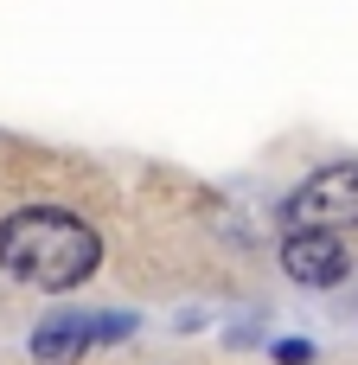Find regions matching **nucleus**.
Returning a JSON list of instances; mask_svg holds the SVG:
<instances>
[{"label": "nucleus", "mask_w": 358, "mask_h": 365, "mask_svg": "<svg viewBox=\"0 0 358 365\" xmlns=\"http://www.w3.org/2000/svg\"><path fill=\"white\" fill-rule=\"evenodd\" d=\"M102 269V231L64 205H19L0 218V276L64 295Z\"/></svg>", "instance_id": "obj_1"}, {"label": "nucleus", "mask_w": 358, "mask_h": 365, "mask_svg": "<svg viewBox=\"0 0 358 365\" xmlns=\"http://www.w3.org/2000/svg\"><path fill=\"white\" fill-rule=\"evenodd\" d=\"M282 225L288 231H358V160H333V167H314L288 199H282Z\"/></svg>", "instance_id": "obj_2"}, {"label": "nucleus", "mask_w": 358, "mask_h": 365, "mask_svg": "<svg viewBox=\"0 0 358 365\" xmlns=\"http://www.w3.org/2000/svg\"><path fill=\"white\" fill-rule=\"evenodd\" d=\"M135 334V314H83V308H58L32 327L26 353L38 365H70L83 359L90 346H109V340H128Z\"/></svg>", "instance_id": "obj_3"}, {"label": "nucleus", "mask_w": 358, "mask_h": 365, "mask_svg": "<svg viewBox=\"0 0 358 365\" xmlns=\"http://www.w3.org/2000/svg\"><path fill=\"white\" fill-rule=\"evenodd\" d=\"M282 276L301 289H339L352 276V250L327 231H288L282 237Z\"/></svg>", "instance_id": "obj_4"}, {"label": "nucleus", "mask_w": 358, "mask_h": 365, "mask_svg": "<svg viewBox=\"0 0 358 365\" xmlns=\"http://www.w3.org/2000/svg\"><path fill=\"white\" fill-rule=\"evenodd\" d=\"M269 353H275V365H314V359H320V346H314V340H275Z\"/></svg>", "instance_id": "obj_5"}]
</instances>
